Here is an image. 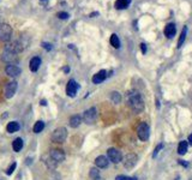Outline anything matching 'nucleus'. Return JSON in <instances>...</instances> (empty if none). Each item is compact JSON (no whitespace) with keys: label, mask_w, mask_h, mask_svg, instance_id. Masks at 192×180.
<instances>
[{"label":"nucleus","mask_w":192,"mask_h":180,"mask_svg":"<svg viewBox=\"0 0 192 180\" xmlns=\"http://www.w3.org/2000/svg\"><path fill=\"white\" fill-rule=\"evenodd\" d=\"M127 103H129L130 108L136 113H141L144 109V101L141 96V94L136 90H131L127 93Z\"/></svg>","instance_id":"obj_1"},{"label":"nucleus","mask_w":192,"mask_h":180,"mask_svg":"<svg viewBox=\"0 0 192 180\" xmlns=\"http://www.w3.org/2000/svg\"><path fill=\"white\" fill-rule=\"evenodd\" d=\"M66 138H67V130L65 127H58L52 133V140L58 144L64 143L66 140Z\"/></svg>","instance_id":"obj_2"},{"label":"nucleus","mask_w":192,"mask_h":180,"mask_svg":"<svg viewBox=\"0 0 192 180\" xmlns=\"http://www.w3.org/2000/svg\"><path fill=\"white\" fill-rule=\"evenodd\" d=\"M11 37H12V28L6 23H1L0 24V41L7 42L11 40Z\"/></svg>","instance_id":"obj_3"},{"label":"nucleus","mask_w":192,"mask_h":180,"mask_svg":"<svg viewBox=\"0 0 192 180\" xmlns=\"http://www.w3.org/2000/svg\"><path fill=\"white\" fill-rule=\"evenodd\" d=\"M96 119H97V110H96L95 107H91L89 109H86L83 114V120H84V123L86 124H94L96 121Z\"/></svg>","instance_id":"obj_4"},{"label":"nucleus","mask_w":192,"mask_h":180,"mask_svg":"<svg viewBox=\"0 0 192 180\" xmlns=\"http://www.w3.org/2000/svg\"><path fill=\"white\" fill-rule=\"evenodd\" d=\"M137 161H138V156L136 154H133V153H130V154H127L124 157L122 163H124V167L126 169H131L137 165Z\"/></svg>","instance_id":"obj_5"},{"label":"nucleus","mask_w":192,"mask_h":180,"mask_svg":"<svg viewBox=\"0 0 192 180\" xmlns=\"http://www.w3.org/2000/svg\"><path fill=\"white\" fill-rule=\"evenodd\" d=\"M149 135H150V129H149L148 124L147 123H141V125L137 129V136H138V138L141 140L145 142V140H148Z\"/></svg>","instance_id":"obj_6"},{"label":"nucleus","mask_w":192,"mask_h":180,"mask_svg":"<svg viewBox=\"0 0 192 180\" xmlns=\"http://www.w3.org/2000/svg\"><path fill=\"white\" fill-rule=\"evenodd\" d=\"M107 155H108V160L112 161L113 163H119L122 160L121 153L119 151L118 149H115V148H109L107 150Z\"/></svg>","instance_id":"obj_7"},{"label":"nucleus","mask_w":192,"mask_h":180,"mask_svg":"<svg viewBox=\"0 0 192 180\" xmlns=\"http://www.w3.org/2000/svg\"><path fill=\"white\" fill-rule=\"evenodd\" d=\"M17 86H18L17 85V82H15V80H12V82H10V83L6 84L5 90H4V94H5V97L6 99H11V97L15 96V94L17 91Z\"/></svg>","instance_id":"obj_8"},{"label":"nucleus","mask_w":192,"mask_h":180,"mask_svg":"<svg viewBox=\"0 0 192 180\" xmlns=\"http://www.w3.org/2000/svg\"><path fill=\"white\" fill-rule=\"evenodd\" d=\"M78 88H79V84L75 79H70L69 83H67V85H66V94L70 97H75L76 94H77Z\"/></svg>","instance_id":"obj_9"},{"label":"nucleus","mask_w":192,"mask_h":180,"mask_svg":"<svg viewBox=\"0 0 192 180\" xmlns=\"http://www.w3.org/2000/svg\"><path fill=\"white\" fill-rule=\"evenodd\" d=\"M1 59L3 61L7 63L9 65H16V63L18 61V58H17V54L15 53H11V52H4V54L1 55Z\"/></svg>","instance_id":"obj_10"},{"label":"nucleus","mask_w":192,"mask_h":180,"mask_svg":"<svg viewBox=\"0 0 192 180\" xmlns=\"http://www.w3.org/2000/svg\"><path fill=\"white\" fill-rule=\"evenodd\" d=\"M49 156L53 160H55L58 163L59 162H62L64 160H65V153H64L62 150H60V149H53L52 151L49 153Z\"/></svg>","instance_id":"obj_11"},{"label":"nucleus","mask_w":192,"mask_h":180,"mask_svg":"<svg viewBox=\"0 0 192 180\" xmlns=\"http://www.w3.org/2000/svg\"><path fill=\"white\" fill-rule=\"evenodd\" d=\"M5 72H6V75L10 76V77H17V76L21 75L22 70H21V67H18L17 65H7L6 69H5Z\"/></svg>","instance_id":"obj_12"},{"label":"nucleus","mask_w":192,"mask_h":180,"mask_svg":"<svg viewBox=\"0 0 192 180\" xmlns=\"http://www.w3.org/2000/svg\"><path fill=\"white\" fill-rule=\"evenodd\" d=\"M163 33L166 35V37L168 39H173L177 34V28H175V24L174 23H169L165 26V30H163Z\"/></svg>","instance_id":"obj_13"},{"label":"nucleus","mask_w":192,"mask_h":180,"mask_svg":"<svg viewBox=\"0 0 192 180\" xmlns=\"http://www.w3.org/2000/svg\"><path fill=\"white\" fill-rule=\"evenodd\" d=\"M106 78H107V71H106V70H101V71H99L96 75H94V77H92V83H94V84H100V83H102Z\"/></svg>","instance_id":"obj_14"},{"label":"nucleus","mask_w":192,"mask_h":180,"mask_svg":"<svg viewBox=\"0 0 192 180\" xmlns=\"http://www.w3.org/2000/svg\"><path fill=\"white\" fill-rule=\"evenodd\" d=\"M95 165L97 168H107L108 165H109V161H108V157L101 155V156H97L95 159Z\"/></svg>","instance_id":"obj_15"},{"label":"nucleus","mask_w":192,"mask_h":180,"mask_svg":"<svg viewBox=\"0 0 192 180\" xmlns=\"http://www.w3.org/2000/svg\"><path fill=\"white\" fill-rule=\"evenodd\" d=\"M41 66V59L39 56H34L31 58L30 63H29V69L31 72H36L39 70V67Z\"/></svg>","instance_id":"obj_16"},{"label":"nucleus","mask_w":192,"mask_h":180,"mask_svg":"<svg viewBox=\"0 0 192 180\" xmlns=\"http://www.w3.org/2000/svg\"><path fill=\"white\" fill-rule=\"evenodd\" d=\"M82 116L81 115H72L71 118H70V121H69V124H70V126L71 127H73V129H76V127H78L81 124H82Z\"/></svg>","instance_id":"obj_17"},{"label":"nucleus","mask_w":192,"mask_h":180,"mask_svg":"<svg viewBox=\"0 0 192 180\" xmlns=\"http://www.w3.org/2000/svg\"><path fill=\"white\" fill-rule=\"evenodd\" d=\"M130 4H131V0H117L114 6L117 10H124L129 7Z\"/></svg>","instance_id":"obj_18"},{"label":"nucleus","mask_w":192,"mask_h":180,"mask_svg":"<svg viewBox=\"0 0 192 180\" xmlns=\"http://www.w3.org/2000/svg\"><path fill=\"white\" fill-rule=\"evenodd\" d=\"M19 129H21V125H19L17 121H11V123H9L7 126H6V130H7V132H10V133L17 132Z\"/></svg>","instance_id":"obj_19"},{"label":"nucleus","mask_w":192,"mask_h":180,"mask_svg":"<svg viewBox=\"0 0 192 180\" xmlns=\"http://www.w3.org/2000/svg\"><path fill=\"white\" fill-rule=\"evenodd\" d=\"M12 148L16 153L21 151L22 148H23V139L22 138H16L13 142H12Z\"/></svg>","instance_id":"obj_20"},{"label":"nucleus","mask_w":192,"mask_h":180,"mask_svg":"<svg viewBox=\"0 0 192 180\" xmlns=\"http://www.w3.org/2000/svg\"><path fill=\"white\" fill-rule=\"evenodd\" d=\"M187 146H188V143L186 140H181L178 145V154L179 155H185L186 154V150H187Z\"/></svg>","instance_id":"obj_21"},{"label":"nucleus","mask_w":192,"mask_h":180,"mask_svg":"<svg viewBox=\"0 0 192 180\" xmlns=\"http://www.w3.org/2000/svg\"><path fill=\"white\" fill-rule=\"evenodd\" d=\"M45 163H46V166H47L48 168H51V169H54V168L56 167V165H58V162H56L55 160H53L49 155H48V156H45Z\"/></svg>","instance_id":"obj_22"},{"label":"nucleus","mask_w":192,"mask_h":180,"mask_svg":"<svg viewBox=\"0 0 192 180\" xmlns=\"http://www.w3.org/2000/svg\"><path fill=\"white\" fill-rule=\"evenodd\" d=\"M186 35H187V26H184V28H182V30H181V34H180L179 41H178V48H180V47L182 46V43L185 42Z\"/></svg>","instance_id":"obj_23"},{"label":"nucleus","mask_w":192,"mask_h":180,"mask_svg":"<svg viewBox=\"0 0 192 180\" xmlns=\"http://www.w3.org/2000/svg\"><path fill=\"white\" fill-rule=\"evenodd\" d=\"M111 100L114 105H119L121 102V95L118 91H112L111 93Z\"/></svg>","instance_id":"obj_24"},{"label":"nucleus","mask_w":192,"mask_h":180,"mask_svg":"<svg viewBox=\"0 0 192 180\" xmlns=\"http://www.w3.org/2000/svg\"><path fill=\"white\" fill-rule=\"evenodd\" d=\"M111 45L114 47V48H119L120 47V40H119V37H118V35L117 34H112V36H111Z\"/></svg>","instance_id":"obj_25"},{"label":"nucleus","mask_w":192,"mask_h":180,"mask_svg":"<svg viewBox=\"0 0 192 180\" xmlns=\"http://www.w3.org/2000/svg\"><path fill=\"white\" fill-rule=\"evenodd\" d=\"M89 176L92 180H99L100 179V170H99V168H91L90 172H89Z\"/></svg>","instance_id":"obj_26"},{"label":"nucleus","mask_w":192,"mask_h":180,"mask_svg":"<svg viewBox=\"0 0 192 180\" xmlns=\"http://www.w3.org/2000/svg\"><path fill=\"white\" fill-rule=\"evenodd\" d=\"M43 129H45V123L41 121V120H39V121L35 123V125H34V127H33V131H34L35 133H40Z\"/></svg>","instance_id":"obj_27"},{"label":"nucleus","mask_w":192,"mask_h":180,"mask_svg":"<svg viewBox=\"0 0 192 180\" xmlns=\"http://www.w3.org/2000/svg\"><path fill=\"white\" fill-rule=\"evenodd\" d=\"M16 167H17V163H16V162H13V163H12V165H11V166H10V167L7 168V170H6V174H7V175H11V174H12V173L15 172Z\"/></svg>","instance_id":"obj_28"},{"label":"nucleus","mask_w":192,"mask_h":180,"mask_svg":"<svg viewBox=\"0 0 192 180\" xmlns=\"http://www.w3.org/2000/svg\"><path fill=\"white\" fill-rule=\"evenodd\" d=\"M58 17H59L60 19H67V18L70 17V15H69L67 12H59V13H58Z\"/></svg>","instance_id":"obj_29"},{"label":"nucleus","mask_w":192,"mask_h":180,"mask_svg":"<svg viewBox=\"0 0 192 180\" xmlns=\"http://www.w3.org/2000/svg\"><path fill=\"white\" fill-rule=\"evenodd\" d=\"M42 47H43L46 50H48V52H49V50H52V48H53V47H52V45H51V43H48V42H42Z\"/></svg>","instance_id":"obj_30"},{"label":"nucleus","mask_w":192,"mask_h":180,"mask_svg":"<svg viewBox=\"0 0 192 180\" xmlns=\"http://www.w3.org/2000/svg\"><path fill=\"white\" fill-rule=\"evenodd\" d=\"M162 146H163L162 144H160V145H157V146H156V149H155V151H154V155H152L154 157H156V155L158 154V151H160V150L162 149Z\"/></svg>","instance_id":"obj_31"},{"label":"nucleus","mask_w":192,"mask_h":180,"mask_svg":"<svg viewBox=\"0 0 192 180\" xmlns=\"http://www.w3.org/2000/svg\"><path fill=\"white\" fill-rule=\"evenodd\" d=\"M141 49H142V53L143 54L147 53V46H145V43H141Z\"/></svg>","instance_id":"obj_32"},{"label":"nucleus","mask_w":192,"mask_h":180,"mask_svg":"<svg viewBox=\"0 0 192 180\" xmlns=\"http://www.w3.org/2000/svg\"><path fill=\"white\" fill-rule=\"evenodd\" d=\"M115 180H127V176H125V175H118L115 178Z\"/></svg>","instance_id":"obj_33"},{"label":"nucleus","mask_w":192,"mask_h":180,"mask_svg":"<svg viewBox=\"0 0 192 180\" xmlns=\"http://www.w3.org/2000/svg\"><path fill=\"white\" fill-rule=\"evenodd\" d=\"M48 1H49V0H40V4L42 6H47L48 5Z\"/></svg>","instance_id":"obj_34"},{"label":"nucleus","mask_w":192,"mask_h":180,"mask_svg":"<svg viewBox=\"0 0 192 180\" xmlns=\"http://www.w3.org/2000/svg\"><path fill=\"white\" fill-rule=\"evenodd\" d=\"M178 162H179L180 165H182V166H185V167H187V166H188V163H187V162H185L184 160H179Z\"/></svg>","instance_id":"obj_35"},{"label":"nucleus","mask_w":192,"mask_h":180,"mask_svg":"<svg viewBox=\"0 0 192 180\" xmlns=\"http://www.w3.org/2000/svg\"><path fill=\"white\" fill-rule=\"evenodd\" d=\"M188 144H190V145H192V133L188 136Z\"/></svg>","instance_id":"obj_36"},{"label":"nucleus","mask_w":192,"mask_h":180,"mask_svg":"<svg viewBox=\"0 0 192 180\" xmlns=\"http://www.w3.org/2000/svg\"><path fill=\"white\" fill-rule=\"evenodd\" d=\"M95 16H99V12H94V13H90L89 17H95Z\"/></svg>","instance_id":"obj_37"},{"label":"nucleus","mask_w":192,"mask_h":180,"mask_svg":"<svg viewBox=\"0 0 192 180\" xmlns=\"http://www.w3.org/2000/svg\"><path fill=\"white\" fill-rule=\"evenodd\" d=\"M40 103H41L42 106H46V105H47V102H46V100H42V101H41Z\"/></svg>","instance_id":"obj_38"},{"label":"nucleus","mask_w":192,"mask_h":180,"mask_svg":"<svg viewBox=\"0 0 192 180\" xmlns=\"http://www.w3.org/2000/svg\"><path fill=\"white\" fill-rule=\"evenodd\" d=\"M127 180H137L136 176H132V178H127Z\"/></svg>","instance_id":"obj_39"},{"label":"nucleus","mask_w":192,"mask_h":180,"mask_svg":"<svg viewBox=\"0 0 192 180\" xmlns=\"http://www.w3.org/2000/svg\"><path fill=\"white\" fill-rule=\"evenodd\" d=\"M64 71H65V72H69V71H70V69H69V67H65V69H64Z\"/></svg>","instance_id":"obj_40"}]
</instances>
